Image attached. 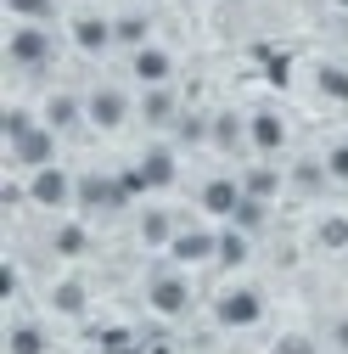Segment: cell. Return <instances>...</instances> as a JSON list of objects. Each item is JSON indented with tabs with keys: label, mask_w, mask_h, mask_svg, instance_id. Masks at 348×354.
I'll return each instance as SVG.
<instances>
[{
	"label": "cell",
	"mask_w": 348,
	"mask_h": 354,
	"mask_svg": "<svg viewBox=\"0 0 348 354\" xmlns=\"http://www.w3.org/2000/svg\"><path fill=\"white\" fill-rule=\"evenodd\" d=\"M315 248L320 253H348V214H320L315 219Z\"/></svg>",
	"instance_id": "d6986e66"
},
{
	"label": "cell",
	"mask_w": 348,
	"mask_h": 354,
	"mask_svg": "<svg viewBox=\"0 0 348 354\" xmlns=\"http://www.w3.org/2000/svg\"><path fill=\"white\" fill-rule=\"evenodd\" d=\"M79 203L90 208V214H113V208L129 203V186L124 180H107V174H84V180H79Z\"/></svg>",
	"instance_id": "8fae6325"
},
{
	"label": "cell",
	"mask_w": 348,
	"mask_h": 354,
	"mask_svg": "<svg viewBox=\"0 0 348 354\" xmlns=\"http://www.w3.org/2000/svg\"><path fill=\"white\" fill-rule=\"evenodd\" d=\"M315 84H320L326 102L348 107V68H342V62H320V68H315Z\"/></svg>",
	"instance_id": "44dd1931"
},
{
	"label": "cell",
	"mask_w": 348,
	"mask_h": 354,
	"mask_svg": "<svg viewBox=\"0 0 348 354\" xmlns=\"http://www.w3.org/2000/svg\"><path fill=\"white\" fill-rule=\"evenodd\" d=\"M326 337H331V343H337V348H342V354H348V315H337V321H331V332H326Z\"/></svg>",
	"instance_id": "1f68e13d"
},
{
	"label": "cell",
	"mask_w": 348,
	"mask_h": 354,
	"mask_svg": "<svg viewBox=\"0 0 348 354\" xmlns=\"http://www.w3.org/2000/svg\"><path fill=\"white\" fill-rule=\"evenodd\" d=\"M68 34H73V46H79L84 57H102V51L118 46V39H113V17H102V12H79V17L68 23Z\"/></svg>",
	"instance_id": "9c48e42d"
},
{
	"label": "cell",
	"mask_w": 348,
	"mask_h": 354,
	"mask_svg": "<svg viewBox=\"0 0 348 354\" xmlns=\"http://www.w3.org/2000/svg\"><path fill=\"white\" fill-rule=\"evenodd\" d=\"M320 163H326V174H331V186H348V141H331V147L320 152Z\"/></svg>",
	"instance_id": "83f0119b"
},
{
	"label": "cell",
	"mask_w": 348,
	"mask_h": 354,
	"mask_svg": "<svg viewBox=\"0 0 348 354\" xmlns=\"http://www.w3.org/2000/svg\"><path fill=\"white\" fill-rule=\"evenodd\" d=\"M270 354H315V337L309 332H287V337H276Z\"/></svg>",
	"instance_id": "f546056e"
},
{
	"label": "cell",
	"mask_w": 348,
	"mask_h": 354,
	"mask_svg": "<svg viewBox=\"0 0 348 354\" xmlns=\"http://www.w3.org/2000/svg\"><path fill=\"white\" fill-rule=\"evenodd\" d=\"M174 231H180V225H174L163 208H146V214H141V242H146V248H168Z\"/></svg>",
	"instance_id": "7402d4cb"
},
{
	"label": "cell",
	"mask_w": 348,
	"mask_h": 354,
	"mask_svg": "<svg viewBox=\"0 0 348 354\" xmlns=\"http://www.w3.org/2000/svg\"><path fill=\"white\" fill-rule=\"evenodd\" d=\"M141 6H157V0H141Z\"/></svg>",
	"instance_id": "836d02e7"
},
{
	"label": "cell",
	"mask_w": 348,
	"mask_h": 354,
	"mask_svg": "<svg viewBox=\"0 0 348 354\" xmlns=\"http://www.w3.org/2000/svg\"><path fill=\"white\" fill-rule=\"evenodd\" d=\"M247 259H253V236H247L242 225H225V231H220V253H213V264H220V270H242Z\"/></svg>",
	"instance_id": "9a60e30c"
},
{
	"label": "cell",
	"mask_w": 348,
	"mask_h": 354,
	"mask_svg": "<svg viewBox=\"0 0 348 354\" xmlns=\"http://www.w3.org/2000/svg\"><path fill=\"white\" fill-rule=\"evenodd\" d=\"M292 186H298L303 197H315L320 186H331V174H326V163H320V158H303V163L292 169Z\"/></svg>",
	"instance_id": "484cf974"
},
{
	"label": "cell",
	"mask_w": 348,
	"mask_h": 354,
	"mask_svg": "<svg viewBox=\"0 0 348 354\" xmlns=\"http://www.w3.org/2000/svg\"><path fill=\"white\" fill-rule=\"evenodd\" d=\"M135 169H141V180H146V192H168L174 180H180V158H174L168 147H152V152H146V158H141Z\"/></svg>",
	"instance_id": "5bb4252c"
},
{
	"label": "cell",
	"mask_w": 348,
	"mask_h": 354,
	"mask_svg": "<svg viewBox=\"0 0 348 354\" xmlns=\"http://www.w3.org/2000/svg\"><path fill=\"white\" fill-rule=\"evenodd\" d=\"M264 208H270V203H258V197H242V208L231 214V225H242V231H258V225H264Z\"/></svg>",
	"instance_id": "f1b7e54d"
},
{
	"label": "cell",
	"mask_w": 348,
	"mask_h": 354,
	"mask_svg": "<svg viewBox=\"0 0 348 354\" xmlns=\"http://www.w3.org/2000/svg\"><path fill=\"white\" fill-rule=\"evenodd\" d=\"M39 118H46L57 136H68V129L84 124V96H73V91H51L46 102H39Z\"/></svg>",
	"instance_id": "4fadbf2b"
},
{
	"label": "cell",
	"mask_w": 348,
	"mask_h": 354,
	"mask_svg": "<svg viewBox=\"0 0 348 354\" xmlns=\"http://www.w3.org/2000/svg\"><path fill=\"white\" fill-rule=\"evenodd\" d=\"M6 158H12L17 169H46V163H57V129H51L46 118H34L28 129L6 136Z\"/></svg>",
	"instance_id": "277c9868"
},
{
	"label": "cell",
	"mask_w": 348,
	"mask_h": 354,
	"mask_svg": "<svg viewBox=\"0 0 348 354\" xmlns=\"http://www.w3.org/2000/svg\"><path fill=\"white\" fill-rule=\"evenodd\" d=\"M168 264H180V270H197V264H213V253H220V231H202V225H180L174 231V242L163 248Z\"/></svg>",
	"instance_id": "52a82bcc"
},
{
	"label": "cell",
	"mask_w": 348,
	"mask_h": 354,
	"mask_svg": "<svg viewBox=\"0 0 348 354\" xmlns=\"http://www.w3.org/2000/svg\"><path fill=\"white\" fill-rule=\"evenodd\" d=\"M129 73H135L141 91H152V84H168L174 79V57L163 46H141V51H129Z\"/></svg>",
	"instance_id": "7c38bea8"
},
{
	"label": "cell",
	"mask_w": 348,
	"mask_h": 354,
	"mask_svg": "<svg viewBox=\"0 0 348 354\" xmlns=\"http://www.w3.org/2000/svg\"><path fill=\"white\" fill-rule=\"evenodd\" d=\"M6 62L23 68V73H39V68H51L57 62V39L46 23H17L6 34Z\"/></svg>",
	"instance_id": "6da1fadb"
},
{
	"label": "cell",
	"mask_w": 348,
	"mask_h": 354,
	"mask_svg": "<svg viewBox=\"0 0 348 354\" xmlns=\"http://www.w3.org/2000/svg\"><path fill=\"white\" fill-rule=\"evenodd\" d=\"M84 304H90L84 281H57V292H51V309H57V315H84Z\"/></svg>",
	"instance_id": "d4e9b609"
},
{
	"label": "cell",
	"mask_w": 348,
	"mask_h": 354,
	"mask_svg": "<svg viewBox=\"0 0 348 354\" xmlns=\"http://www.w3.org/2000/svg\"><path fill=\"white\" fill-rule=\"evenodd\" d=\"M242 180H231V174H213V180H202V192H197V203H202V214H213V219H231L236 208H242Z\"/></svg>",
	"instance_id": "30bf717a"
},
{
	"label": "cell",
	"mask_w": 348,
	"mask_h": 354,
	"mask_svg": "<svg viewBox=\"0 0 348 354\" xmlns=\"http://www.w3.org/2000/svg\"><path fill=\"white\" fill-rule=\"evenodd\" d=\"M51 253L84 259V253H90V225H73V219H68V225H57V231H51Z\"/></svg>",
	"instance_id": "ffe728a7"
},
{
	"label": "cell",
	"mask_w": 348,
	"mask_h": 354,
	"mask_svg": "<svg viewBox=\"0 0 348 354\" xmlns=\"http://www.w3.org/2000/svg\"><path fill=\"white\" fill-rule=\"evenodd\" d=\"M146 309L157 321H180V315H191V281H186V270L174 264V270H157L152 281H146Z\"/></svg>",
	"instance_id": "7a4b0ae2"
},
{
	"label": "cell",
	"mask_w": 348,
	"mask_h": 354,
	"mask_svg": "<svg viewBox=\"0 0 348 354\" xmlns=\"http://www.w3.org/2000/svg\"><path fill=\"white\" fill-rule=\"evenodd\" d=\"M141 118L146 124H174V118H180V96H174L168 84H152V91L141 96Z\"/></svg>",
	"instance_id": "ac0fdd59"
},
{
	"label": "cell",
	"mask_w": 348,
	"mask_h": 354,
	"mask_svg": "<svg viewBox=\"0 0 348 354\" xmlns=\"http://www.w3.org/2000/svg\"><path fill=\"white\" fill-rule=\"evenodd\" d=\"M113 39H118L124 51L152 46V17H146V12H124V17H113Z\"/></svg>",
	"instance_id": "2e32d148"
},
{
	"label": "cell",
	"mask_w": 348,
	"mask_h": 354,
	"mask_svg": "<svg viewBox=\"0 0 348 354\" xmlns=\"http://www.w3.org/2000/svg\"><path fill=\"white\" fill-rule=\"evenodd\" d=\"M6 354H51L46 326H34V321H12V326H6Z\"/></svg>",
	"instance_id": "e0dca14e"
},
{
	"label": "cell",
	"mask_w": 348,
	"mask_h": 354,
	"mask_svg": "<svg viewBox=\"0 0 348 354\" xmlns=\"http://www.w3.org/2000/svg\"><path fill=\"white\" fill-rule=\"evenodd\" d=\"M129 113H135V102H129L118 84H96L90 96H84V124L102 129V136H113V129L129 124Z\"/></svg>",
	"instance_id": "8992f818"
},
{
	"label": "cell",
	"mask_w": 348,
	"mask_h": 354,
	"mask_svg": "<svg viewBox=\"0 0 348 354\" xmlns=\"http://www.w3.org/2000/svg\"><path fill=\"white\" fill-rule=\"evenodd\" d=\"M28 203L34 208H51V214H62L68 203H79V180L62 169V163H46V169H28Z\"/></svg>",
	"instance_id": "3957f363"
},
{
	"label": "cell",
	"mask_w": 348,
	"mask_h": 354,
	"mask_svg": "<svg viewBox=\"0 0 348 354\" xmlns=\"http://www.w3.org/2000/svg\"><path fill=\"white\" fill-rule=\"evenodd\" d=\"M242 192H247V197H258V203H270V197L281 192V174H276L270 163H258V169H247V174H242Z\"/></svg>",
	"instance_id": "603a6c76"
},
{
	"label": "cell",
	"mask_w": 348,
	"mask_h": 354,
	"mask_svg": "<svg viewBox=\"0 0 348 354\" xmlns=\"http://www.w3.org/2000/svg\"><path fill=\"white\" fill-rule=\"evenodd\" d=\"M6 12L17 23H51L57 17V0H6Z\"/></svg>",
	"instance_id": "4316f807"
},
{
	"label": "cell",
	"mask_w": 348,
	"mask_h": 354,
	"mask_svg": "<svg viewBox=\"0 0 348 354\" xmlns=\"http://www.w3.org/2000/svg\"><path fill=\"white\" fill-rule=\"evenodd\" d=\"M213 321H220L225 332H247L264 321V292L258 287H225L220 298H213Z\"/></svg>",
	"instance_id": "5b68a950"
},
{
	"label": "cell",
	"mask_w": 348,
	"mask_h": 354,
	"mask_svg": "<svg viewBox=\"0 0 348 354\" xmlns=\"http://www.w3.org/2000/svg\"><path fill=\"white\" fill-rule=\"evenodd\" d=\"M213 147H220V152L247 147V124H242L236 113H220V118H213Z\"/></svg>",
	"instance_id": "cb8c5ba5"
},
{
	"label": "cell",
	"mask_w": 348,
	"mask_h": 354,
	"mask_svg": "<svg viewBox=\"0 0 348 354\" xmlns=\"http://www.w3.org/2000/svg\"><path fill=\"white\" fill-rule=\"evenodd\" d=\"M247 152H258V158H281L287 152V118L276 107H253L247 113Z\"/></svg>",
	"instance_id": "ba28073f"
},
{
	"label": "cell",
	"mask_w": 348,
	"mask_h": 354,
	"mask_svg": "<svg viewBox=\"0 0 348 354\" xmlns=\"http://www.w3.org/2000/svg\"><path fill=\"white\" fill-rule=\"evenodd\" d=\"M0 298H6V304L17 298V264L12 259H6V270H0Z\"/></svg>",
	"instance_id": "4dcf8cb0"
},
{
	"label": "cell",
	"mask_w": 348,
	"mask_h": 354,
	"mask_svg": "<svg viewBox=\"0 0 348 354\" xmlns=\"http://www.w3.org/2000/svg\"><path fill=\"white\" fill-rule=\"evenodd\" d=\"M331 6H337V12H342V17H348V0H331Z\"/></svg>",
	"instance_id": "d6a6232c"
}]
</instances>
